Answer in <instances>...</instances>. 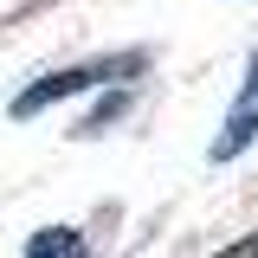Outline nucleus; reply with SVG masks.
<instances>
[{"instance_id":"nucleus-1","label":"nucleus","mask_w":258,"mask_h":258,"mask_svg":"<svg viewBox=\"0 0 258 258\" xmlns=\"http://www.w3.org/2000/svg\"><path fill=\"white\" fill-rule=\"evenodd\" d=\"M129 71H142V58H103V64H71V71H52V78H39L20 103H13V116H39L45 103H58V97H78L103 84V78H129Z\"/></svg>"},{"instance_id":"nucleus-4","label":"nucleus","mask_w":258,"mask_h":258,"mask_svg":"<svg viewBox=\"0 0 258 258\" xmlns=\"http://www.w3.org/2000/svg\"><path fill=\"white\" fill-rule=\"evenodd\" d=\"M220 258H258V232H252V239H239V245H226Z\"/></svg>"},{"instance_id":"nucleus-3","label":"nucleus","mask_w":258,"mask_h":258,"mask_svg":"<svg viewBox=\"0 0 258 258\" xmlns=\"http://www.w3.org/2000/svg\"><path fill=\"white\" fill-rule=\"evenodd\" d=\"M26 258H91V245H84V232H71V226H45V232H32Z\"/></svg>"},{"instance_id":"nucleus-2","label":"nucleus","mask_w":258,"mask_h":258,"mask_svg":"<svg viewBox=\"0 0 258 258\" xmlns=\"http://www.w3.org/2000/svg\"><path fill=\"white\" fill-rule=\"evenodd\" d=\"M252 136H258V58H252V71H245L239 97H232V110H226V129L213 136V161H232Z\"/></svg>"}]
</instances>
